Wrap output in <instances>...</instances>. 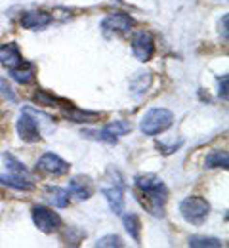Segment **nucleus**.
<instances>
[{
	"label": "nucleus",
	"mask_w": 229,
	"mask_h": 248,
	"mask_svg": "<svg viewBox=\"0 0 229 248\" xmlns=\"http://www.w3.org/2000/svg\"><path fill=\"white\" fill-rule=\"evenodd\" d=\"M134 184L139 191L141 204L153 216H163L164 202L168 199V191H166V186L163 184V180L153 176V174H145V176H137L134 180Z\"/></svg>",
	"instance_id": "nucleus-1"
},
{
	"label": "nucleus",
	"mask_w": 229,
	"mask_h": 248,
	"mask_svg": "<svg viewBox=\"0 0 229 248\" xmlns=\"http://www.w3.org/2000/svg\"><path fill=\"white\" fill-rule=\"evenodd\" d=\"M174 123V115L168 109H149L145 117L141 119V132L145 136H157L164 130H168Z\"/></svg>",
	"instance_id": "nucleus-2"
},
{
	"label": "nucleus",
	"mask_w": 229,
	"mask_h": 248,
	"mask_svg": "<svg viewBox=\"0 0 229 248\" xmlns=\"http://www.w3.org/2000/svg\"><path fill=\"white\" fill-rule=\"evenodd\" d=\"M208 212H210V204L202 197H185L180 202V214H182V217L185 221L193 223V225L204 223V219L208 217Z\"/></svg>",
	"instance_id": "nucleus-3"
},
{
	"label": "nucleus",
	"mask_w": 229,
	"mask_h": 248,
	"mask_svg": "<svg viewBox=\"0 0 229 248\" xmlns=\"http://www.w3.org/2000/svg\"><path fill=\"white\" fill-rule=\"evenodd\" d=\"M31 216H33L34 225L42 233H54V231H58L61 227V217H60V214L54 212V210H50V208H46V206H34Z\"/></svg>",
	"instance_id": "nucleus-4"
},
{
	"label": "nucleus",
	"mask_w": 229,
	"mask_h": 248,
	"mask_svg": "<svg viewBox=\"0 0 229 248\" xmlns=\"http://www.w3.org/2000/svg\"><path fill=\"white\" fill-rule=\"evenodd\" d=\"M134 27V19L124 12H115L111 16H107L101 23V29L105 36H113V34H122L128 32Z\"/></svg>",
	"instance_id": "nucleus-5"
},
{
	"label": "nucleus",
	"mask_w": 229,
	"mask_h": 248,
	"mask_svg": "<svg viewBox=\"0 0 229 248\" xmlns=\"http://www.w3.org/2000/svg\"><path fill=\"white\" fill-rule=\"evenodd\" d=\"M17 134L25 143L40 141V130H38V124L34 121L33 113L29 111V107H25L17 119Z\"/></svg>",
	"instance_id": "nucleus-6"
},
{
	"label": "nucleus",
	"mask_w": 229,
	"mask_h": 248,
	"mask_svg": "<svg viewBox=\"0 0 229 248\" xmlns=\"http://www.w3.org/2000/svg\"><path fill=\"white\" fill-rule=\"evenodd\" d=\"M132 52H134V56L141 63L149 62L153 58V54H155V40H153L151 32H136L134 38H132Z\"/></svg>",
	"instance_id": "nucleus-7"
},
{
	"label": "nucleus",
	"mask_w": 229,
	"mask_h": 248,
	"mask_svg": "<svg viewBox=\"0 0 229 248\" xmlns=\"http://www.w3.org/2000/svg\"><path fill=\"white\" fill-rule=\"evenodd\" d=\"M36 168L48 176H54V178H60V176H65L69 172V164L61 156L54 155V153H44V155L38 158L36 162Z\"/></svg>",
	"instance_id": "nucleus-8"
},
{
	"label": "nucleus",
	"mask_w": 229,
	"mask_h": 248,
	"mask_svg": "<svg viewBox=\"0 0 229 248\" xmlns=\"http://www.w3.org/2000/svg\"><path fill=\"white\" fill-rule=\"evenodd\" d=\"M69 193L80 201H86L94 195V182L88 176H75L69 182Z\"/></svg>",
	"instance_id": "nucleus-9"
},
{
	"label": "nucleus",
	"mask_w": 229,
	"mask_h": 248,
	"mask_svg": "<svg viewBox=\"0 0 229 248\" xmlns=\"http://www.w3.org/2000/svg\"><path fill=\"white\" fill-rule=\"evenodd\" d=\"M109 208L115 212V214H122L124 210V191H122V184H117L113 187H103L101 189Z\"/></svg>",
	"instance_id": "nucleus-10"
},
{
	"label": "nucleus",
	"mask_w": 229,
	"mask_h": 248,
	"mask_svg": "<svg viewBox=\"0 0 229 248\" xmlns=\"http://www.w3.org/2000/svg\"><path fill=\"white\" fill-rule=\"evenodd\" d=\"M0 63L6 67V69H15L23 63V58H21V52L17 48L15 42H8V44H2L0 46Z\"/></svg>",
	"instance_id": "nucleus-11"
},
{
	"label": "nucleus",
	"mask_w": 229,
	"mask_h": 248,
	"mask_svg": "<svg viewBox=\"0 0 229 248\" xmlns=\"http://www.w3.org/2000/svg\"><path fill=\"white\" fill-rule=\"evenodd\" d=\"M52 23V16L44 10H31L21 16V25L25 29H42Z\"/></svg>",
	"instance_id": "nucleus-12"
},
{
	"label": "nucleus",
	"mask_w": 229,
	"mask_h": 248,
	"mask_svg": "<svg viewBox=\"0 0 229 248\" xmlns=\"http://www.w3.org/2000/svg\"><path fill=\"white\" fill-rule=\"evenodd\" d=\"M0 186L12 187L17 191H33L34 182L33 178H23V176H14V174H0Z\"/></svg>",
	"instance_id": "nucleus-13"
},
{
	"label": "nucleus",
	"mask_w": 229,
	"mask_h": 248,
	"mask_svg": "<svg viewBox=\"0 0 229 248\" xmlns=\"http://www.w3.org/2000/svg\"><path fill=\"white\" fill-rule=\"evenodd\" d=\"M46 199L50 204H54L56 208H67L69 206V191L61 189V187H48L44 191Z\"/></svg>",
	"instance_id": "nucleus-14"
},
{
	"label": "nucleus",
	"mask_w": 229,
	"mask_h": 248,
	"mask_svg": "<svg viewBox=\"0 0 229 248\" xmlns=\"http://www.w3.org/2000/svg\"><path fill=\"white\" fill-rule=\"evenodd\" d=\"M12 78H14L15 82H19V84H29V82H33L34 80V67L31 65V63L23 62L19 67L12 69Z\"/></svg>",
	"instance_id": "nucleus-15"
},
{
	"label": "nucleus",
	"mask_w": 229,
	"mask_h": 248,
	"mask_svg": "<svg viewBox=\"0 0 229 248\" xmlns=\"http://www.w3.org/2000/svg\"><path fill=\"white\" fill-rule=\"evenodd\" d=\"M229 164V155L228 151H222V149H216L212 153H208L204 158V166L206 168H228Z\"/></svg>",
	"instance_id": "nucleus-16"
},
{
	"label": "nucleus",
	"mask_w": 229,
	"mask_h": 248,
	"mask_svg": "<svg viewBox=\"0 0 229 248\" xmlns=\"http://www.w3.org/2000/svg\"><path fill=\"white\" fill-rule=\"evenodd\" d=\"M65 117L73 123H96L99 119V113H92V111H82V109H67Z\"/></svg>",
	"instance_id": "nucleus-17"
},
{
	"label": "nucleus",
	"mask_w": 229,
	"mask_h": 248,
	"mask_svg": "<svg viewBox=\"0 0 229 248\" xmlns=\"http://www.w3.org/2000/svg\"><path fill=\"white\" fill-rule=\"evenodd\" d=\"M151 80H153L151 73H137V75L132 78L130 90L136 93V95H141V93L147 92V88L151 86Z\"/></svg>",
	"instance_id": "nucleus-18"
},
{
	"label": "nucleus",
	"mask_w": 229,
	"mask_h": 248,
	"mask_svg": "<svg viewBox=\"0 0 229 248\" xmlns=\"http://www.w3.org/2000/svg\"><path fill=\"white\" fill-rule=\"evenodd\" d=\"M122 221H124V227L130 233L132 239L136 243H139L141 241V221H139V217L136 216V214H126V216L122 217Z\"/></svg>",
	"instance_id": "nucleus-19"
},
{
	"label": "nucleus",
	"mask_w": 229,
	"mask_h": 248,
	"mask_svg": "<svg viewBox=\"0 0 229 248\" xmlns=\"http://www.w3.org/2000/svg\"><path fill=\"white\" fill-rule=\"evenodd\" d=\"M4 162H6L8 170H10V174H14V176H23V178H31L29 170L25 168V164H21L14 155H8V153H6V155H4Z\"/></svg>",
	"instance_id": "nucleus-20"
},
{
	"label": "nucleus",
	"mask_w": 229,
	"mask_h": 248,
	"mask_svg": "<svg viewBox=\"0 0 229 248\" xmlns=\"http://www.w3.org/2000/svg\"><path fill=\"white\" fill-rule=\"evenodd\" d=\"M189 247L193 248H220L222 247V241L220 239H214V237H191L189 239Z\"/></svg>",
	"instance_id": "nucleus-21"
},
{
	"label": "nucleus",
	"mask_w": 229,
	"mask_h": 248,
	"mask_svg": "<svg viewBox=\"0 0 229 248\" xmlns=\"http://www.w3.org/2000/svg\"><path fill=\"white\" fill-rule=\"evenodd\" d=\"M105 130H107L111 136L119 138V136H124V134L132 132V124L128 123V121H115V123L107 124V126H105Z\"/></svg>",
	"instance_id": "nucleus-22"
},
{
	"label": "nucleus",
	"mask_w": 229,
	"mask_h": 248,
	"mask_svg": "<svg viewBox=\"0 0 229 248\" xmlns=\"http://www.w3.org/2000/svg\"><path fill=\"white\" fill-rule=\"evenodd\" d=\"M96 247L98 248H115V247L121 248V247H124V243H122V239H121V237H117V235H107V237L98 239Z\"/></svg>",
	"instance_id": "nucleus-23"
},
{
	"label": "nucleus",
	"mask_w": 229,
	"mask_h": 248,
	"mask_svg": "<svg viewBox=\"0 0 229 248\" xmlns=\"http://www.w3.org/2000/svg\"><path fill=\"white\" fill-rule=\"evenodd\" d=\"M34 99L38 101V105H48V107L56 105V97H52V95H48V93L44 92H36L34 93Z\"/></svg>",
	"instance_id": "nucleus-24"
},
{
	"label": "nucleus",
	"mask_w": 229,
	"mask_h": 248,
	"mask_svg": "<svg viewBox=\"0 0 229 248\" xmlns=\"http://www.w3.org/2000/svg\"><path fill=\"white\" fill-rule=\"evenodd\" d=\"M228 80H229L228 75H224V77L218 78V82H220V92H218V95L222 99H228Z\"/></svg>",
	"instance_id": "nucleus-25"
},
{
	"label": "nucleus",
	"mask_w": 229,
	"mask_h": 248,
	"mask_svg": "<svg viewBox=\"0 0 229 248\" xmlns=\"http://www.w3.org/2000/svg\"><path fill=\"white\" fill-rule=\"evenodd\" d=\"M182 143H183V141H178V143H174V145H168V147H166L164 143H157V147L163 151L164 155H170V153H174V151H176V149H178Z\"/></svg>",
	"instance_id": "nucleus-26"
},
{
	"label": "nucleus",
	"mask_w": 229,
	"mask_h": 248,
	"mask_svg": "<svg viewBox=\"0 0 229 248\" xmlns=\"http://www.w3.org/2000/svg\"><path fill=\"white\" fill-rule=\"evenodd\" d=\"M0 88H2V92H4L6 97H10V101H15V99H17V97H15V93L12 92V88L6 84V80H0Z\"/></svg>",
	"instance_id": "nucleus-27"
},
{
	"label": "nucleus",
	"mask_w": 229,
	"mask_h": 248,
	"mask_svg": "<svg viewBox=\"0 0 229 248\" xmlns=\"http://www.w3.org/2000/svg\"><path fill=\"white\" fill-rule=\"evenodd\" d=\"M228 23H229V16L226 14L220 21V34L224 36V40H228Z\"/></svg>",
	"instance_id": "nucleus-28"
}]
</instances>
